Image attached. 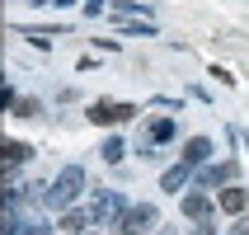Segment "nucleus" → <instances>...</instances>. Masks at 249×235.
<instances>
[{
    "instance_id": "obj_1",
    "label": "nucleus",
    "mask_w": 249,
    "mask_h": 235,
    "mask_svg": "<svg viewBox=\"0 0 249 235\" xmlns=\"http://www.w3.org/2000/svg\"><path fill=\"white\" fill-rule=\"evenodd\" d=\"M80 188H85V169H80V165H66L61 174H56V183H52V188H42V193H47L42 202H47V207H61V212H66L71 202L80 198Z\"/></svg>"
},
{
    "instance_id": "obj_2",
    "label": "nucleus",
    "mask_w": 249,
    "mask_h": 235,
    "mask_svg": "<svg viewBox=\"0 0 249 235\" xmlns=\"http://www.w3.org/2000/svg\"><path fill=\"white\" fill-rule=\"evenodd\" d=\"M118 231H123V235H151V231H155V207H151V202L127 207L123 221H118Z\"/></svg>"
},
{
    "instance_id": "obj_3",
    "label": "nucleus",
    "mask_w": 249,
    "mask_h": 235,
    "mask_svg": "<svg viewBox=\"0 0 249 235\" xmlns=\"http://www.w3.org/2000/svg\"><path fill=\"white\" fill-rule=\"evenodd\" d=\"M132 113H141L137 104H113V99H99V104H89V123H127Z\"/></svg>"
},
{
    "instance_id": "obj_4",
    "label": "nucleus",
    "mask_w": 249,
    "mask_h": 235,
    "mask_svg": "<svg viewBox=\"0 0 249 235\" xmlns=\"http://www.w3.org/2000/svg\"><path fill=\"white\" fill-rule=\"evenodd\" d=\"M123 198L118 193H99V202H94V221H123Z\"/></svg>"
},
{
    "instance_id": "obj_5",
    "label": "nucleus",
    "mask_w": 249,
    "mask_h": 235,
    "mask_svg": "<svg viewBox=\"0 0 249 235\" xmlns=\"http://www.w3.org/2000/svg\"><path fill=\"white\" fill-rule=\"evenodd\" d=\"M231 179H235V160H226V165H207L202 174H197L202 188H216V183H231Z\"/></svg>"
},
{
    "instance_id": "obj_6",
    "label": "nucleus",
    "mask_w": 249,
    "mask_h": 235,
    "mask_svg": "<svg viewBox=\"0 0 249 235\" xmlns=\"http://www.w3.org/2000/svg\"><path fill=\"white\" fill-rule=\"evenodd\" d=\"M179 207H183V217H193V221H207V217H212V198H207V193H188Z\"/></svg>"
},
{
    "instance_id": "obj_7",
    "label": "nucleus",
    "mask_w": 249,
    "mask_h": 235,
    "mask_svg": "<svg viewBox=\"0 0 249 235\" xmlns=\"http://www.w3.org/2000/svg\"><path fill=\"white\" fill-rule=\"evenodd\" d=\"M216 207H221V212H245L249 207V193H245V188H221V193H216Z\"/></svg>"
},
{
    "instance_id": "obj_8",
    "label": "nucleus",
    "mask_w": 249,
    "mask_h": 235,
    "mask_svg": "<svg viewBox=\"0 0 249 235\" xmlns=\"http://www.w3.org/2000/svg\"><path fill=\"white\" fill-rule=\"evenodd\" d=\"M207 155H212V141L207 137H193L188 146H183V165H202Z\"/></svg>"
},
{
    "instance_id": "obj_9",
    "label": "nucleus",
    "mask_w": 249,
    "mask_h": 235,
    "mask_svg": "<svg viewBox=\"0 0 249 235\" xmlns=\"http://www.w3.org/2000/svg\"><path fill=\"white\" fill-rule=\"evenodd\" d=\"M188 179H193V174H188V165H174V169L165 174V179H160V188H165V193H179V188H183Z\"/></svg>"
},
{
    "instance_id": "obj_10",
    "label": "nucleus",
    "mask_w": 249,
    "mask_h": 235,
    "mask_svg": "<svg viewBox=\"0 0 249 235\" xmlns=\"http://www.w3.org/2000/svg\"><path fill=\"white\" fill-rule=\"evenodd\" d=\"M89 221H94V212H66V217H61V221H56V226H61V231H66V235H75V231H85V226H89Z\"/></svg>"
},
{
    "instance_id": "obj_11",
    "label": "nucleus",
    "mask_w": 249,
    "mask_h": 235,
    "mask_svg": "<svg viewBox=\"0 0 249 235\" xmlns=\"http://www.w3.org/2000/svg\"><path fill=\"white\" fill-rule=\"evenodd\" d=\"M123 151H127V146H123V141H118V137H108V141H104V146H99V155H104L108 165H118V160H123Z\"/></svg>"
},
{
    "instance_id": "obj_12",
    "label": "nucleus",
    "mask_w": 249,
    "mask_h": 235,
    "mask_svg": "<svg viewBox=\"0 0 249 235\" xmlns=\"http://www.w3.org/2000/svg\"><path fill=\"white\" fill-rule=\"evenodd\" d=\"M14 113H19V118H38L42 104H38V99H14Z\"/></svg>"
},
{
    "instance_id": "obj_13",
    "label": "nucleus",
    "mask_w": 249,
    "mask_h": 235,
    "mask_svg": "<svg viewBox=\"0 0 249 235\" xmlns=\"http://www.w3.org/2000/svg\"><path fill=\"white\" fill-rule=\"evenodd\" d=\"M174 137V123H169V118H160V123L151 127V141H169Z\"/></svg>"
},
{
    "instance_id": "obj_14",
    "label": "nucleus",
    "mask_w": 249,
    "mask_h": 235,
    "mask_svg": "<svg viewBox=\"0 0 249 235\" xmlns=\"http://www.w3.org/2000/svg\"><path fill=\"white\" fill-rule=\"evenodd\" d=\"M118 14H137V10H146V0H108Z\"/></svg>"
},
{
    "instance_id": "obj_15",
    "label": "nucleus",
    "mask_w": 249,
    "mask_h": 235,
    "mask_svg": "<svg viewBox=\"0 0 249 235\" xmlns=\"http://www.w3.org/2000/svg\"><path fill=\"white\" fill-rule=\"evenodd\" d=\"M123 33H141V38H155V28H151V24H137V19H127V24H123Z\"/></svg>"
},
{
    "instance_id": "obj_16",
    "label": "nucleus",
    "mask_w": 249,
    "mask_h": 235,
    "mask_svg": "<svg viewBox=\"0 0 249 235\" xmlns=\"http://www.w3.org/2000/svg\"><path fill=\"white\" fill-rule=\"evenodd\" d=\"M193 235H216V221H212V217H207V221H197V226H193Z\"/></svg>"
},
{
    "instance_id": "obj_17",
    "label": "nucleus",
    "mask_w": 249,
    "mask_h": 235,
    "mask_svg": "<svg viewBox=\"0 0 249 235\" xmlns=\"http://www.w3.org/2000/svg\"><path fill=\"white\" fill-rule=\"evenodd\" d=\"M231 235H249V221H240V226H235V231H231Z\"/></svg>"
}]
</instances>
